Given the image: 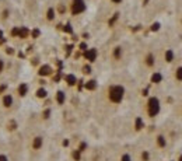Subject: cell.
<instances>
[{
    "mask_svg": "<svg viewBox=\"0 0 182 161\" xmlns=\"http://www.w3.org/2000/svg\"><path fill=\"white\" fill-rule=\"evenodd\" d=\"M65 92L63 91H58V102L59 104H63L65 102Z\"/></svg>",
    "mask_w": 182,
    "mask_h": 161,
    "instance_id": "5bb4252c",
    "label": "cell"
},
{
    "mask_svg": "<svg viewBox=\"0 0 182 161\" xmlns=\"http://www.w3.org/2000/svg\"><path fill=\"white\" fill-rule=\"evenodd\" d=\"M14 104V97L11 94H4L2 97V105L4 109H10Z\"/></svg>",
    "mask_w": 182,
    "mask_h": 161,
    "instance_id": "277c9868",
    "label": "cell"
},
{
    "mask_svg": "<svg viewBox=\"0 0 182 161\" xmlns=\"http://www.w3.org/2000/svg\"><path fill=\"white\" fill-rule=\"evenodd\" d=\"M174 77H175V80H177V81L182 83V66H178L177 69H175V71H174Z\"/></svg>",
    "mask_w": 182,
    "mask_h": 161,
    "instance_id": "30bf717a",
    "label": "cell"
},
{
    "mask_svg": "<svg viewBox=\"0 0 182 161\" xmlns=\"http://www.w3.org/2000/svg\"><path fill=\"white\" fill-rule=\"evenodd\" d=\"M37 97H38V98H45V97H46V91L44 90V88L38 90V91H37Z\"/></svg>",
    "mask_w": 182,
    "mask_h": 161,
    "instance_id": "9a60e30c",
    "label": "cell"
},
{
    "mask_svg": "<svg viewBox=\"0 0 182 161\" xmlns=\"http://www.w3.org/2000/svg\"><path fill=\"white\" fill-rule=\"evenodd\" d=\"M17 94H18L20 97H25V95L28 94V84L21 83V84L17 87Z\"/></svg>",
    "mask_w": 182,
    "mask_h": 161,
    "instance_id": "ba28073f",
    "label": "cell"
},
{
    "mask_svg": "<svg viewBox=\"0 0 182 161\" xmlns=\"http://www.w3.org/2000/svg\"><path fill=\"white\" fill-rule=\"evenodd\" d=\"M112 58H114V60H121V59L123 58V48L115 46L114 49H112Z\"/></svg>",
    "mask_w": 182,
    "mask_h": 161,
    "instance_id": "8992f818",
    "label": "cell"
},
{
    "mask_svg": "<svg viewBox=\"0 0 182 161\" xmlns=\"http://www.w3.org/2000/svg\"><path fill=\"white\" fill-rule=\"evenodd\" d=\"M144 65L147 67H154V65H156V58H154V55L151 52H148L144 56Z\"/></svg>",
    "mask_w": 182,
    "mask_h": 161,
    "instance_id": "52a82bcc",
    "label": "cell"
},
{
    "mask_svg": "<svg viewBox=\"0 0 182 161\" xmlns=\"http://www.w3.org/2000/svg\"><path fill=\"white\" fill-rule=\"evenodd\" d=\"M87 6H86L84 0H71L70 3V13L73 16H79V14L84 13Z\"/></svg>",
    "mask_w": 182,
    "mask_h": 161,
    "instance_id": "3957f363",
    "label": "cell"
},
{
    "mask_svg": "<svg viewBox=\"0 0 182 161\" xmlns=\"http://www.w3.org/2000/svg\"><path fill=\"white\" fill-rule=\"evenodd\" d=\"M172 59H174V53H172V50H167L165 52V62H172Z\"/></svg>",
    "mask_w": 182,
    "mask_h": 161,
    "instance_id": "7c38bea8",
    "label": "cell"
},
{
    "mask_svg": "<svg viewBox=\"0 0 182 161\" xmlns=\"http://www.w3.org/2000/svg\"><path fill=\"white\" fill-rule=\"evenodd\" d=\"M156 142H157V146H159L160 148H164V147L167 146V140H165V138H164L163 135H159V136H157Z\"/></svg>",
    "mask_w": 182,
    "mask_h": 161,
    "instance_id": "9c48e42d",
    "label": "cell"
},
{
    "mask_svg": "<svg viewBox=\"0 0 182 161\" xmlns=\"http://www.w3.org/2000/svg\"><path fill=\"white\" fill-rule=\"evenodd\" d=\"M125 94H126V90H125V87L121 84H112V86H109L108 90H107V98H108V101L111 104H114V105H119V104L123 101Z\"/></svg>",
    "mask_w": 182,
    "mask_h": 161,
    "instance_id": "6da1fadb",
    "label": "cell"
},
{
    "mask_svg": "<svg viewBox=\"0 0 182 161\" xmlns=\"http://www.w3.org/2000/svg\"><path fill=\"white\" fill-rule=\"evenodd\" d=\"M46 20L48 21H53V20H55V10H53V8H49V10L46 11Z\"/></svg>",
    "mask_w": 182,
    "mask_h": 161,
    "instance_id": "8fae6325",
    "label": "cell"
},
{
    "mask_svg": "<svg viewBox=\"0 0 182 161\" xmlns=\"http://www.w3.org/2000/svg\"><path fill=\"white\" fill-rule=\"evenodd\" d=\"M111 2H112V3H114V4H119V3H121V2H122V0H111Z\"/></svg>",
    "mask_w": 182,
    "mask_h": 161,
    "instance_id": "d6986e66",
    "label": "cell"
},
{
    "mask_svg": "<svg viewBox=\"0 0 182 161\" xmlns=\"http://www.w3.org/2000/svg\"><path fill=\"white\" fill-rule=\"evenodd\" d=\"M161 111V104L157 97H150L146 102V114L148 118H156Z\"/></svg>",
    "mask_w": 182,
    "mask_h": 161,
    "instance_id": "7a4b0ae2",
    "label": "cell"
},
{
    "mask_svg": "<svg viewBox=\"0 0 182 161\" xmlns=\"http://www.w3.org/2000/svg\"><path fill=\"white\" fill-rule=\"evenodd\" d=\"M42 146H44V138H42V136H35V138L32 139V142H31V148H32L34 151L41 150V148H42Z\"/></svg>",
    "mask_w": 182,
    "mask_h": 161,
    "instance_id": "5b68a950",
    "label": "cell"
},
{
    "mask_svg": "<svg viewBox=\"0 0 182 161\" xmlns=\"http://www.w3.org/2000/svg\"><path fill=\"white\" fill-rule=\"evenodd\" d=\"M178 161H182V154H181L179 157H178Z\"/></svg>",
    "mask_w": 182,
    "mask_h": 161,
    "instance_id": "ffe728a7",
    "label": "cell"
},
{
    "mask_svg": "<svg viewBox=\"0 0 182 161\" xmlns=\"http://www.w3.org/2000/svg\"><path fill=\"white\" fill-rule=\"evenodd\" d=\"M0 161H8V157L6 156V154L0 153Z\"/></svg>",
    "mask_w": 182,
    "mask_h": 161,
    "instance_id": "ac0fdd59",
    "label": "cell"
},
{
    "mask_svg": "<svg viewBox=\"0 0 182 161\" xmlns=\"http://www.w3.org/2000/svg\"><path fill=\"white\" fill-rule=\"evenodd\" d=\"M4 67H6V63H4V60L3 59H0V74L4 71Z\"/></svg>",
    "mask_w": 182,
    "mask_h": 161,
    "instance_id": "2e32d148",
    "label": "cell"
},
{
    "mask_svg": "<svg viewBox=\"0 0 182 161\" xmlns=\"http://www.w3.org/2000/svg\"><path fill=\"white\" fill-rule=\"evenodd\" d=\"M119 161H132V156L129 153H123L121 156V158H119Z\"/></svg>",
    "mask_w": 182,
    "mask_h": 161,
    "instance_id": "4fadbf2b",
    "label": "cell"
},
{
    "mask_svg": "<svg viewBox=\"0 0 182 161\" xmlns=\"http://www.w3.org/2000/svg\"><path fill=\"white\" fill-rule=\"evenodd\" d=\"M151 80H153V81H160V80H161V76H160V74H154V76H153V79H151Z\"/></svg>",
    "mask_w": 182,
    "mask_h": 161,
    "instance_id": "e0dca14e",
    "label": "cell"
}]
</instances>
